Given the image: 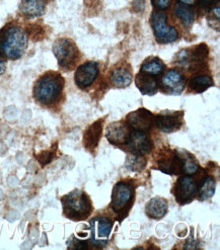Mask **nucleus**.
I'll list each match as a JSON object with an SVG mask.
<instances>
[{
  "instance_id": "1",
  "label": "nucleus",
  "mask_w": 220,
  "mask_h": 250,
  "mask_svg": "<svg viewBox=\"0 0 220 250\" xmlns=\"http://www.w3.org/2000/svg\"><path fill=\"white\" fill-rule=\"evenodd\" d=\"M27 47L25 32L19 26H10L0 32V54L10 60L21 58Z\"/></svg>"
},
{
  "instance_id": "2",
  "label": "nucleus",
  "mask_w": 220,
  "mask_h": 250,
  "mask_svg": "<svg viewBox=\"0 0 220 250\" xmlns=\"http://www.w3.org/2000/svg\"><path fill=\"white\" fill-rule=\"evenodd\" d=\"M63 87V77L58 73L49 72L37 81L34 87V96L40 104L50 105L57 102Z\"/></svg>"
},
{
  "instance_id": "3",
  "label": "nucleus",
  "mask_w": 220,
  "mask_h": 250,
  "mask_svg": "<svg viewBox=\"0 0 220 250\" xmlns=\"http://www.w3.org/2000/svg\"><path fill=\"white\" fill-rule=\"evenodd\" d=\"M64 214L72 220H82L87 218L91 210L90 201L86 193L74 190L63 199Z\"/></svg>"
},
{
  "instance_id": "4",
  "label": "nucleus",
  "mask_w": 220,
  "mask_h": 250,
  "mask_svg": "<svg viewBox=\"0 0 220 250\" xmlns=\"http://www.w3.org/2000/svg\"><path fill=\"white\" fill-rule=\"evenodd\" d=\"M151 26H153L154 36L157 42L161 44H168L175 42L178 35L175 27L168 25L167 13L161 10H155L151 15Z\"/></svg>"
},
{
  "instance_id": "5",
  "label": "nucleus",
  "mask_w": 220,
  "mask_h": 250,
  "mask_svg": "<svg viewBox=\"0 0 220 250\" xmlns=\"http://www.w3.org/2000/svg\"><path fill=\"white\" fill-rule=\"evenodd\" d=\"M53 52L59 65L65 69H71L78 60V50L71 40H57L53 45Z\"/></svg>"
},
{
  "instance_id": "6",
  "label": "nucleus",
  "mask_w": 220,
  "mask_h": 250,
  "mask_svg": "<svg viewBox=\"0 0 220 250\" xmlns=\"http://www.w3.org/2000/svg\"><path fill=\"white\" fill-rule=\"evenodd\" d=\"M208 58V47L205 44L196 46L193 50H183L177 54L176 60L180 66L192 67L205 64Z\"/></svg>"
},
{
  "instance_id": "7",
  "label": "nucleus",
  "mask_w": 220,
  "mask_h": 250,
  "mask_svg": "<svg viewBox=\"0 0 220 250\" xmlns=\"http://www.w3.org/2000/svg\"><path fill=\"white\" fill-rule=\"evenodd\" d=\"M113 223L106 218H94L90 221L91 242L93 245L103 247L107 244L111 235Z\"/></svg>"
},
{
  "instance_id": "8",
  "label": "nucleus",
  "mask_w": 220,
  "mask_h": 250,
  "mask_svg": "<svg viewBox=\"0 0 220 250\" xmlns=\"http://www.w3.org/2000/svg\"><path fill=\"white\" fill-rule=\"evenodd\" d=\"M197 192V185L194 178L183 176L177 179L175 187V197L178 204H188L193 201Z\"/></svg>"
},
{
  "instance_id": "9",
  "label": "nucleus",
  "mask_w": 220,
  "mask_h": 250,
  "mask_svg": "<svg viewBox=\"0 0 220 250\" xmlns=\"http://www.w3.org/2000/svg\"><path fill=\"white\" fill-rule=\"evenodd\" d=\"M133 198V190L131 187L125 183H118L113 189L112 208L117 213L127 210Z\"/></svg>"
},
{
  "instance_id": "10",
  "label": "nucleus",
  "mask_w": 220,
  "mask_h": 250,
  "mask_svg": "<svg viewBox=\"0 0 220 250\" xmlns=\"http://www.w3.org/2000/svg\"><path fill=\"white\" fill-rule=\"evenodd\" d=\"M99 71L100 69L97 62H87L80 65L74 75L76 85L81 89L89 87L97 79Z\"/></svg>"
},
{
  "instance_id": "11",
  "label": "nucleus",
  "mask_w": 220,
  "mask_h": 250,
  "mask_svg": "<svg viewBox=\"0 0 220 250\" xmlns=\"http://www.w3.org/2000/svg\"><path fill=\"white\" fill-rule=\"evenodd\" d=\"M186 86V79L182 73L171 69L161 79V88L169 94L177 95L183 92Z\"/></svg>"
},
{
  "instance_id": "12",
  "label": "nucleus",
  "mask_w": 220,
  "mask_h": 250,
  "mask_svg": "<svg viewBox=\"0 0 220 250\" xmlns=\"http://www.w3.org/2000/svg\"><path fill=\"white\" fill-rule=\"evenodd\" d=\"M154 122V116L149 110L145 108H139L132 112L127 117V123L136 131L146 132L151 127Z\"/></svg>"
},
{
  "instance_id": "13",
  "label": "nucleus",
  "mask_w": 220,
  "mask_h": 250,
  "mask_svg": "<svg viewBox=\"0 0 220 250\" xmlns=\"http://www.w3.org/2000/svg\"><path fill=\"white\" fill-rule=\"evenodd\" d=\"M126 144L133 153L139 155L148 154L153 149V142H151L149 137L141 131L131 133Z\"/></svg>"
},
{
  "instance_id": "14",
  "label": "nucleus",
  "mask_w": 220,
  "mask_h": 250,
  "mask_svg": "<svg viewBox=\"0 0 220 250\" xmlns=\"http://www.w3.org/2000/svg\"><path fill=\"white\" fill-rule=\"evenodd\" d=\"M183 113L159 114L154 117L156 126L162 132L172 133L177 131L183 125Z\"/></svg>"
},
{
  "instance_id": "15",
  "label": "nucleus",
  "mask_w": 220,
  "mask_h": 250,
  "mask_svg": "<svg viewBox=\"0 0 220 250\" xmlns=\"http://www.w3.org/2000/svg\"><path fill=\"white\" fill-rule=\"evenodd\" d=\"M130 134L131 133L126 124L116 122L107 128L106 137L110 143L114 145H123L127 143Z\"/></svg>"
},
{
  "instance_id": "16",
  "label": "nucleus",
  "mask_w": 220,
  "mask_h": 250,
  "mask_svg": "<svg viewBox=\"0 0 220 250\" xmlns=\"http://www.w3.org/2000/svg\"><path fill=\"white\" fill-rule=\"evenodd\" d=\"M158 168L170 174H177L182 171V159L177 154L166 152L157 161Z\"/></svg>"
},
{
  "instance_id": "17",
  "label": "nucleus",
  "mask_w": 220,
  "mask_h": 250,
  "mask_svg": "<svg viewBox=\"0 0 220 250\" xmlns=\"http://www.w3.org/2000/svg\"><path fill=\"white\" fill-rule=\"evenodd\" d=\"M136 86L142 94L154 95L158 90V83L155 76L140 72L135 78Z\"/></svg>"
},
{
  "instance_id": "18",
  "label": "nucleus",
  "mask_w": 220,
  "mask_h": 250,
  "mask_svg": "<svg viewBox=\"0 0 220 250\" xmlns=\"http://www.w3.org/2000/svg\"><path fill=\"white\" fill-rule=\"evenodd\" d=\"M21 11L27 19L41 17L45 11V1L44 0H22Z\"/></svg>"
},
{
  "instance_id": "19",
  "label": "nucleus",
  "mask_w": 220,
  "mask_h": 250,
  "mask_svg": "<svg viewBox=\"0 0 220 250\" xmlns=\"http://www.w3.org/2000/svg\"><path fill=\"white\" fill-rule=\"evenodd\" d=\"M145 211L150 218L161 219L168 212V202L162 198H154L147 203Z\"/></svg>"
},
{
  "instance_id": "20",
  "label": "nucleus",
  "mask_w": 220,
  "mask_h": 250,
  "mask_svg": "<svg viewBox=\"0 0 220 250\" xmlns=\"http://www.w3.org/2000/svg\"><path fill=\"white\" fill-rule=\"evenodd\" d=\"M103 130V120H99L92 124L85 134V145L88 149L93 150L98 146L102 136Z\"/></svg>"
},
{
  "instance_id": "21",
  "label": "nucleus",
  "mask_w": 220,
  "mask_h": 250,
  "mask_svg": "<svg viewBox=\"0 0 220 250\" xmlns=\"http://www.w3.org/2000/svg\"><path fill=\"white\" fill-rule=\"evenodd\" d=\"M111 81L116 87L124 88L131 84L132 74L128 69L124 67L116 68L111 74Z\"/></svg>"
},
{
  "instance_id": "22",
  "label": "nucleus",
  "mask_w": 220,
  "mask_h": 250,
  "mask_svg": "<svg viewBox=\"0 0 220 250\" xmlns=\"http://www.w3.org/2000/svg\"><path fill=\"white\" fill-rule=\"evenodd\" d=\"M214 85L213 79L209 75H199L190 80L189 87L196 93H202Z\"/></svg>"
},
{
  "instance_id": "23",
  "label": "nucleus",
  "mask_w": 220,
  "mask_h": 250,
  "mask_svg": "<svg viewBox=\"0 0 220 250\" xmlns=\"http://www.w3.org/2000/svg\"><path fill=\"white\" fill-rule=\"evenodd\" d=\"M164 68H166V66L159 58L150 57L143 62L141 66V72L156 76L164 71Z\"/></svg>"
},
{
  "instance_id": "24",
  "label": "nucleus",
  "mask_w": 220,
  "mask_h": 250,
  "mask_svg": "<svg viewBox=\"0 0 220 250\" xmlns=\"http://www.w3.org/2000/svg\"><path fill=\"white\" fill-rule=\"evenodd\" d=\"M215 189H216V183L213 179V177H211V176L205 177L202 180V183L198 189L199 200L200 201L209 200L210 198L213 197V194L215 193Z\"/></svg>"
},
{
  "instance_id": "25",
  "label": "nucleus",
  "mask_w": 220,
  "mask_h": 250,
  "mask_svg": "<svg viewBox=\"0 0 220 250\" xmlns=\"http://www.w3.org/2000/svg\"><path fill=\"white\" fill-rule=\"evenodd\" d=\"M175 13L185 26H190L194 22L195 12L186 4H177L175 8Z\"/></svg>"
},
{
  "instance_id": "26",
  "label": "nucleus",
  "mask_w": 220,
  "mask_h": 250,
  "mask_svg": "<svg viewBox=\"0 0 220 250\" xmlns=\"http://www.w3.org/2000/svg\"><path fill=\"white\" fill-rule=\"evenodd\" d=\"M125 166L130 171H141L146 166V160L139 154H128Z\"/></svg>"
},
{
  "instance_id": "27",
  "label": "nucleus",
  "mask_w": 220,
  "mask_h": 250,
  "mask_svg": "<svg viewBox=\"0 0 220 250\" xmlns=\"http://www.w3.org/2000/svg\"><path fill=\"white\" fill-rule=\"evenodd\" d=\"M182 171L186 174H194L199 169V165L197 164L194 157L190 154H183L182 157Z\"/></svg>"
},
{
  "instance_id": "28",
  "label": "nucleus",
  "mask_w": 220,
  "mask_h": 250,
  "mask_svg": "<svg viewBox=\"0 0 220 250\" xmlns=\"http://www.w3.org/2000/svg\"><path fill=\"white\" fill-rule=\"evenodd\" d=\"M172 1L173 0H151V3L158 10H163L171 6Z\"/></svg>"
},
{
  "instance_id": "29",
  "label": "nucleus",
  "mask_w": 220,
  "mask_h": 250,
  "mask_svg": "<svg viewBox=\"0 0 220 250\" xmlns=\"http://www.w3.org/2000/svg\"><path fill=\"white\" fill-rule=\"evenodd\" d=\"M38 158H39V161L41 162V164H42V165L47 164L52 159V153H50V152H45V153H42V157L39 156Z\"/></svg>"
},
{
  "instance_id": "30",
  "label": "nucleus",
  "mask_w": 220,
  "mask_h": 250,
  "mask_svg": "<svg viewBox=\"0 0 220 250\" xmlns=\"http://www.w3.org/2000/svg\"><path fill=\"white\" fill-rule=\"evenodd\" d=\"M199 1L203 7H209L215 2H218V0H199Z\"/></svg>"
},
{
  "instance_id": "31",
  "label": "nucleus",
  "mask_w": 220,
  "mask_h": 250,
  "mask_svg": "<svg viewBox=\"0 0 220 250\" xmlns=\"http://www.w3.org/2000/svg\"><path fill=\"white\" fill-rule=\"evenodd\" d=\"M5 69H6L5 63L1 58H0V75H2L5 72Z\"/></svg>"
},
{
  "instance_id": "32",
  "label": "nucleus",
  "mask_w": 220,
  "mask_h": 250,
  "mask_svg": "<svg viewBox=\"0 0 220 250\" xmlns=\"http://www.w3.org/2000/svg\"><path fill=\"white\" fill-rule=\"evenodd\" d=\"M180 1H181L183 4L188 5V4H193V3H195L196 0H180Z\"/></svg>"
}]
</instances>
